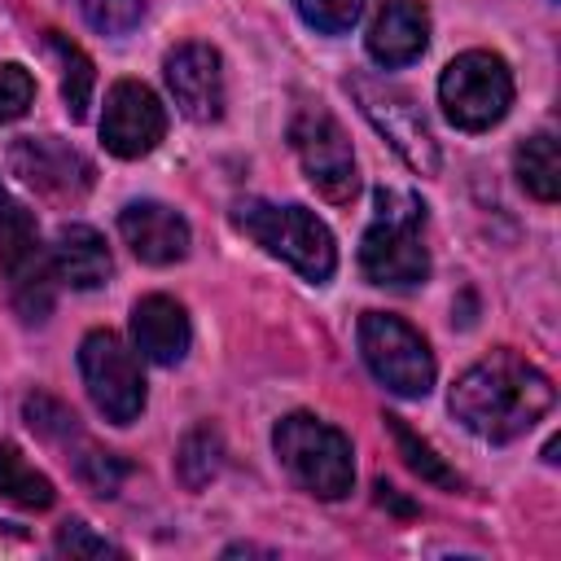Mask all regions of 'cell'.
<instances>
[{"mask_svg":"<svg viewBox=\"0 0 561 561\" xmlns=\"http://www.w3.org/2000/svg\"><path fill=\"white\" fill-rule=\"evenodd\" d=\"M557 390L548 381V373H539L530 359L513 355V351H491L486 359L469 364L456 386H451V416L486 438V443H508L517 434H526L548 408H552Z\"/></svg>","mask_w":561,"mask_h":561,"instance_id":"obj_1","label":"cell"},{"mask_svg":"<svg viewBox=\"0 0 561 561\" xmlns=\"http://www.w3.org/2000/svg\"><path fill=\"white\" fill-rule=\"evenodd\" d=\"M425 206L412 193L381 188L377 193V219L368 224L359 241V267L373 285L412 289L430 276V250H425Z\"/></svg>","mask_w":561,"mask_h":561,"instance_id":"obj_2","label":"cell"},{"mask_svg":"<svg viewBox=\"0 0 561 561\" xmlns=\"http://www.w3.org/2000/svg\"><path fill=\"white\" fill-rule=\"evenodd\" d=\"M272 447H276L280 465L289 469V478L302 491H311L316 500H342L355 482L351 438L311 412H289L285 421H276Z\"/></svg>","mask_w":561,"mask_h":561,"instance_id":"obj_3","label":"cell"},{"mask_svg":"<svg viewBox=\"0 0 561 561\" xmlns=\"http://www.w3.org/2000/svg\"><path fill=\"white\" fill-rule=\"evenodd\" d=\"M237 228L259 241L267 254L285 259L298 276L307 280H329L333 267H337V250H333V232L307 210V206H272V202H237L232 210Z\"/></svg>","mask_w":561,"mask_h":561,"instance_id":"obj_4","label":"cell"},{"mask_svg":"<svg viewBox=\"0 0 561 561\" xmlns=\"http://www.w3.org/2000/svg\"><path fill=\"white\" fill-rule=\"evenodd\" d=\"M0 267L9 280V298L22 320H44L53 311V254L39 241L31 210L0 184Z\"/></svg>","mask_w":561,"mask_h":561,"instance_id":"obj_5","label":"cell"},{"mask_svg":"<svg viewBox=\"0 0 561 561\" xmlns=\"http://www.w3.org/2000/svg\"><path fill=\"white\" fill-rule=\"evenodd\" d=\"M359 355L368 373L399 399H421L434 386V355L430 342L390 311L359 316Z\"/></svg>","mask_w":561,"mask_h":561,"instance_id":"obj_6","label":"cell"},{"mask_svg":"<svg viewBox=\"0 0 561 561\" xmlns=\"http://www.w3.org/2000/svg\"><path fill=\"white\" fill-rule=\"evenodd\" d=\"M438 101L460 131H486L513 105V75L500 53H486V48L460 53L456 61H447L438 79Z\"/></svg>","mask_w":561,"mask_h":561,"instance_id":"obj_7","label":"cell"},{"mask_svg":"<svg viewBox=\"0 0 561 561\" xmlns=\"http://www.w3.org/2000/svg\"><path fill=\"white\" fill-rule=\"evenodd\" d=\"M289 145L302 162V175L311 180V188L329 202H351L359 193V171H355V153L351 140L342 131V123L324 110V105H302L289 123Z\"/></svg>","mask_w":561,"mask_h":561,"instance_id":"obj_8","label":"cell"},{"mask_svg":"<svg viewBox=\"0 0 561 561\" xmlns=\"http://www.w3.org/2000/svg\"><path fill=\"white\" fill-rule=\"evenodd\" d=\"M346 88L355 92L364 118L390 140V149H394L416 175H434V171H438V140H434L425 114L416 110V101H412L408 92H399L394 83L373 79V75H355V79H346Z\"/></svg>","mask_w":561,"mask_h":561,"instance_id":"obj_9","label":"cell"},{"mask_svg":"<svg viewBox=\"0 0 561 561\" xmlns=\"http://www.w3.org/2000/svg\"><path fill=\"white\" fill-rule=\"evenodd\" d=\"M79 373H83V386H88L92 403L105 412V421L131 425L145 412V377H140V364L123 346L118 333L92 329L79 342Z\"/></svg>","mask_w":561,"mask_h":561,"instance_id":"obj_10","label":"cell"},{"mask_svg":"<svg viewBox=\"0 0 561 561\" xmlns=\"http://www.w3.org/2000/svg\"><path fill=\"white\" fill-rule=\"evenodd\" d=\"M9 167L48 202H79L92 188V162L57 136H22L9 145Z\"/></svg>","mask_w":561,"mask_h":561,"instance_id":"obj_11","label":"cell"},{"mask_svg":"<svg viewBox=\"0 0 561 561\" xmlns=\"http://www.w3.org/2000/svg\"><path fill=\"white\" fill-rule=\"evenodd\" d=\"M167 136V110L140 79H118L105 92L101 114V140L114 158H145Z\"/></svg>","mask_w":561,"mask_h":561,"instance_id":"obj_12","label":"cell"},{"mask_svg":"<svg viewBox=\"0 0 561 561\" xmlns=\"http://www.w3.org/2000/svg\"><path fill=\"white\" fill-rule=\"evenodd\" d=\"M167 88L184 118L215 123L224 114V61L210 44H180L167 53Z\"/></svg>","mask_w":561,"mask_h":561,"instance_id":"obj_13","label":"cell"},{"mask_svg":"<svg viewBox=\"0 0 561 561\" xmlns=\"http://www.w3.org/2000/svg\"><path fill=\"white\" fill-rule=\"evenodd\" d=\"M118 232L140 263L167 267L188 254V219L162 202H127L118 210Z\"/></svg>","mask_w":561,"mask_h":561,"instance_id":"obj_14","label":"cell"},{"mask_svg":"<svg viewBox=\"0 0 561 561\" xmlns=\"http://www.w3.org/2000/svg\"><path fill=\"white\" fill-rule=\"evenodd\" d=\"M430 44V9L421 0H386L368 26V57L386 70L408 66Z\"/></svg>","mask_w":561,"mask_h":561,"instance_id":"obj_15","label":"cell"},{"mask_svg":"<svg viewBox=\"0 0 561 561\" xmlns=\"http://www.w3.org/2000/svg\"><path fill=\"white\" fill-rule=\"evenodd\" d=\"M131 337H136V351L153 364H180L188 355V316L175 298L167 294H145L136 307H131Z\"/></svg>","mask_w":561,"mask_h":561,"instance_id":"obj_16","label":"cell"},{"mask_svg":"<svg viewBox=\"0 0 561 561\" xmlns=\"http://www.w3.org/2000/svg\"><path fill=\"white\" fill-rule=\"evenodd\" d=\"M48 254H53L57 280L70 285V289H96L114 272V259H110L105 237L96 228H88V224H61Z\"/></svg>","mask_w":561,"mask_h":561,"instance_id":"obj_17","label":"cell"},{"mask_svg":"<svg viewBox=\"0 0 561 561\" xmlns=\"http://www.w3.org/2000/svg\"><path fill=\"white\" fill-rule=\"evenodd\" d=\"M44 44H48V53H53L57 66H61V101H66V114H70L75 123H83V118H88V105H92V88H96L92 57H88L75 39H66L61 31H48Z\"/></svg>","mask_w":561,"mask_h":561,"instance_id":"obj_18","label":"cell"},{"mask_svg":"<svg viewBox=\"0 0 561 561\" xmlns=\"http://www.w3.org/2000/svg\"><path fill=\"white\" fill-rule=\"evenodd\" d=\"M0 495L18 508H48L57 500L53 482L18 451V443H0Z\"/></svg>","mask_w":561,"mask_h":561,"instance_id":"obj_19","label":"cell"},{"mask_svg":"<svg viewBox=\"0 0 561 561\" xmlns=\"http://www.w3.org/2000/svg\"><path fill=\"white\" fill-rule=\"evenodd\" d=\"M517 180H522V188L530 197L557 202V193H561V158H557V140L548 131L530 136L517 149Z\"/></svg>","mask_w":561,"mask_h":561,"instance_id":"obj_20","label":"cell"},{"mask_svg":"<svg viewBox=\"0 0 561 561\" xmlns=\"http://www.w3.org/2000/svg\"><path fill=\"white\" fill-rule=\"evenodd\" d=\"M175 469H180V478H184V486H206L219 469H224V438H219V430H210V425H197L184 443H180V456H175Z\"/></svg>","mask_w":561,"mask_h":561,"instance_id":"obj_21","label":"cell"},{"mask_svg":"<svg viewBox=\"0 0 561 561\" xmlns=\"http://www.w3.org/2000/svg\"><path fill=\"white\" fill-rule=\"evenodd\" d=\"M386 430H390V438H394V447H399V456H403V465L412 469V473H421L425 482H434V486H447V491H456L460 486V478L434 456V447L425 443V438H416L408 425H403V416H386Z\"/></svg>","mask_w":561,"mask_h":561,"instance_id":"obj_22","label":"cell"},{"mask_svg":"<svg viewBox=\"0 0 561 561\" xmlns=\"http://www.w3.org/2000/svg\"><path fill=\"white\" fill-rule=\"evenodd\" d=\"M22 416H26V425H31L39 438H48V443H70V438H79V416H75L61 399H53V394H31V399L22 403Z\"/></svg>","mask_w":561,"mask_h":561,"instance_id":"obj_23","label":"cell"},{"mask_svg":"<svg viewBox=\"0 0 561 561\" xmlns=\"http://www.w3.org/2000/svg\"><path fill=\"white\" fill-rule=\"evenodd\" d=\"M75 473H79V482L88 486V491H96V495H114L118 491V482L127 478V460L123 456H114V451H101L96 443H79V456H75Z\"/></svg>","mask_w":561,"mask_h":561,"instance_id":"obj_24","label":"cell"},{"mask_svg":"<svg viewBox=\"0 0 561 561\" xmlns=\"http://www.w3.org/2000/svg\"><path fill=\"white\" fill-rule=\"evenodd\" d=\"M79 9L101 35H127L145 18V0H79Z\"/></svg>","mask_w":561,"mask_h":561,"instance_id":"obj_25","label":"cell"},{"mask_svg":"<svg viewBox=\"0 0 561 561\" xmlns=\"http://www.w3.org/2000/svg\"><path fill=\"white\" fill-rule=\"evenodd\" d=\"M298 13H302L307 26H316L324 35H342L359 22L364 0H298Z\"/></svg>","mask_w":561,"mask_h":561,"instance_id":"obj_26","label":"cell"},{"mask_svg":"<svg viewBox=\"0 0 561 561\" xmlns=\"http://www.w3.org/2000/svg\"><path fill=\"white\" fill-rule=\"evenodd\" d=\"M31 101H35V79H31V70L18 66V61H4V66H0V123L22 118V114L31 110Z\"/></svg>","mask_w":561,"mask_h":561,"instance_id":"obj_27","label":"cell"},{"mask_svg":"<svg viewBox=\"0 0 561 561\" xmlns=\"http://www.w3.org/2000/svg\"><path fill=\"white\" fill-rule=\"evenodd\" d=\"M57 552H70V557H118V548L101 535H92L83 522H66L57 530Z\"/></svg>","mask_w":561,"mask_h":561,"instance_id":"obj_28","label":"cell"},{"mask_svg":"<svg viewBox=\"0 0 561 561\" xmlns=\"http://www.w3.org/2000/svg\"><path fill=\"white\" fill-rule=\"evenodd\" d=\"M377 504H390V508H394L399 517H408V513H412V504H403V500H399V491H394V486H390L386 478L377 482Z\"/></svg>","mask_w":561,"mask_h":561,"instance_id":"obj_29","label":"cell"}]
</instances>
